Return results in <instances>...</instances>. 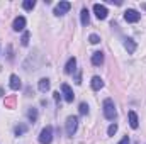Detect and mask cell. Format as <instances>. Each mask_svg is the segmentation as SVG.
<instances>
[{
  "label": "cell",
  "mask_w": 146,
  "mask_h": 144,
  "mask_svg": "<svg viewBox=\"0 0 146 144\" xmlns=\"http://www.w3.org/2000/svg\"><path fill=\"white\" fill-rule=\"evenodd\" d=\"M102 110H104V117L107 120H114L117 117V110H115V105L112 102V98H106L104 104H102Z\"/></svg>",
  "instance_id": "obj_1"
},
{
  "label": "cell",
  "mask_w": 146,
  "mask_h": 144,
  "mask_svg": "<svg viewBox=\"0 0 146 144\" xmlns=\"http://www.w3.org/2000/svg\"><path fill=\"white\" fill-rule=\"evenodd\" d=\"M51 141H53V127L51 126H46L41 131V134H39V143L41 144H51Z\"/></svg>",
  "instance_id": "obj_2"
},
{
  "label": "cell",
  "mask_w": 146,
  "mask_h": 144,
  "mask_svg": "<svg viewBox=\"0 0 146 144\" xmlns=\"http://www.w3.org/2000/svg\"><path fill=\"white\" fill-rule=\"evenodd\" d=\"M76 127H78V117L70 115V117L66 119V134H68V136H73V134L76 132Z\"/></svg>",
  "instance_id": "obj_3"
},
{
  "label": "cell",
  "mask_w": 146,
  "mask_h": 144,
  "mask_svg": "<svg viewBox=\"0 0 146 144\" xmlns=\"http://www.w3.org/2000/svg\"><path fill=\"white\" fill-rule=\"evenodd\" d=\"M94 12H95L97 19H100V20L107 19V14H109L107 7H106V5H102V3H94Z\"/></svg>",
  "instance_id": "obj_4"
},
{
  "label": "cell",
  "mask_w": 146,
  "mask_h": 144,
  "mask_svg": "<svg viewBox=\"0 0 146 144\" xmlns=\"http://www.w3.org/2000/svg\"><path fill=\"white\" fill-rule=\"evenodd\" d=\"M124 19H126V22H138L141 19V14L134 9H127L124 12Z\"/></svg>",
  "instance_id": "obj_5"
},
{
  "label": "cell",
  "mask_w": 146,
  "mask_h": 144,
  "mask_svg": "<svg viewBox=\"0 0 146 144\" xmlns=\"http://www.w3.org/2000/svg\"><path fill=\"white\" fill-rule=\"evenodd\" d=\"M70 9H72V3H70V2H60V3L54 7V15H58V17H60V15H65Z\"/></svg>",
  "instance_id": "obj_6"
},
{
  "label": "cell",
  "mask_w": 146,
  "mask_h": 144,
  "mask_svg": "<svg viewBox=\"0 0 146 144\" xmlns=\"http://www.w3.org/2000/svg\"><path fill=\"white\" fill-rule=\"evenodd\" d=\"M61 92H63V97H65V100H66L68 104H72L73 100H75V93H73L72 87H70L68 83H63V85H61Z\"/></svg>",
  "instance_id": "obj_7"
},
{
  "label": "cell",
  "mask_w": 146,
  "mask_h": 144,
  "mask_svg": "<svg viewBox=\"0 0 146 144\" xmlns=\"http://www.w3.org/2000/svg\"><path fill=\"white\" fill-rule=\"evenodd\" d=\"M24 27H26V17H22V15L15 17L14 22H12V29L15 32H19V31H24Z\"/></svg>",
  "instance_id": "obj_8"
},
{
  "label": "cell",
  "mask_w": 146,
  "mask_h": 144,
  "mask_svg": "<svg viewBox=\"0 0 146 144\" xmlns=\"http://www.w3.org/2000/svg\"><path fill=\"white\" fill-rule=\"evenodd\" d=\"M10 88L12 90H21L22 88V81H21V78L17 76V75H10Z\"/></svg>",
  "instance_id": "obj_9"
},
{
  "label": "cell",
  "mask_w": 146,
  "mask_h": 144,
  "mask_svg": "<svg viewBox=\"0 0 146 144\" xmlns=\"http://www.w3.org/2000/svg\"><path fill=\"white\" fill-rule=\"evenodd\" d=\"M102 63H104V53H102V51H95V53L92 54V65L100 66Z\"/></svg>",
  "instance_id": "obj_10"
},
{
  "label": "cell",
  "mask_w": 146,
  "mask_h": 144,
  "mask_svg": "<svg viewBox=\"0 0 146 144\" xmlns=\"http://www.w3.org/2000/svg\"><path fill=\"white\" fill-rule=\"evenodd\" d=\"M80 20H82V26H88V22H90V12H88L87 7L82 9V12H80Z\"/></svg>",
  "instance_id": "obj_11"
},
{
  "label": "cell",
  "mask_w": 146,
  "mask_h": 144,
  "mask_svg": "<svg viewBox=\"0 0 146 144\" xmlns=\"http://www.w3.org/2000/svg\"><path fill=\"white\" fill-rule=\"evenodd\" d=\"M90 85H92V90L99 92V90L104 87V80H102L100 76H94V78H92V81H90Z\"/></svg>",
  "instance_id": "obj_12"
},
{
  "label": "cell",
  "mask_w": 146,
  "mask_h": 144,
  "mask_svg": "<svg viewBox=\"0 0 146 144\" xmlns=\"http://www.w3.org/2000/svg\"><path fill=\"white\" fill-rule=\"evenodd\" d=\"M75 68H76V58L73 56V58L68 59V63L65 65V73H66V75H72V73L75 71Z\"/></svg>",
  "instance_id": "obj_13"
},
{
  "label": "cell",
  "mask_w": 146,
  "mask_h": 144,
  "mask_svg": "<svg viewBox=\"0 0 146 144\" xmlns=\"http://www.w3.org/2000/svg\"><path fill=\"white\" fill-rule=\"evenodd\" d=\"M124 48H126V51L131 54V53L136 51V42H134L131 37H126V39H124Z\"/></svg>",
  "instance_id": "obj_14"
},
{
  "label": "cell",
  "mask_w": 146,
  "mask_h": 144,
  "mask_svg": "<svg viewBox=\"0 0 146 144\" xmlns=\"http://www.w3.org/2000/svg\"><path fill=\"white\" fill-rule=\"evenodd\" d=\"M127 117H129V126H131L133 129H138V126H139V120H138V115H136V112H134V110H131V112L127 114Z\"/></svg>",
  "instance_id": "obj_15"
},
{
  "label": "cell",
  "mask_w": 146,
  "mask_h": 144,
  "mask_svg": "<svg viewBox=\"0 0 146 144\" xmlns=\"http://www.w3.org/2000/svg\"><path fill=\"white\" fill-rule=\"evenodd\" d=\"M39 92H42V93H46L48 90H49V87H51V83H49V78H41L39 80Z\"/></svg>",
  "instance_id": "obj_16"
},
{
  "label": "cell",
  "mask_w": 146,
  "mask_h": 144,
  "mask_svg": "<svg viewBox=\"0 0 146 144\" xmlns=\"http://www.w3.org/2000/svg\"><path fill=\"white\" fill-rule=\"evenodd\" d=\"M37 117H39V112H37V108L31 107L29 110H27V119L34 124V122H37Z\"/></svg>",
  "instance_id": "obj_17"
},
{
  "label": "cell",
  "mask_w": 146,
  "mask_h": 144,
  "mask_svg": "<svg viewBox=\"0 0 146 144\" xmlns=\"http://www.w3.org/2000/svg\"><path fill=\"white\" fill-rule=\"evenodd\" d=\"M27 132V126L26 124H19V126H15L14 127V134L19 137V136H22V134H26Z\"/></svg>",
  "instance_id": "obj_18"
},
{
  "label": "cell",
  "mask_w": 146,
  "mask_h": 144,
  "mask_svg": "<svg viewBox=\"0 0 146 144\" xmlns=\"http://www.w3.org/2000/svg\"><path fill=\"white\" fill-rule=\"evenodd\" d=\"M22 7H24L26 10H33V9L36 7V2H34V0H26V2L22 3Z\"/></svg>",
  "instance_id": "obj_19"
},
{
  "label": "cell",
  "mask_w": 146,
  "mask_h": 144,
  "mask_svg": "<svg viewBox=\"0 0 146 144\" xmlns=\"http://www.w3.org/2000/svg\"><path fill=\"white\" fill-rule=\"evenodd\" d=\"M78 112H80L82 115H87V114H88V104L82 102V104H80V107H78Z\"/></svg>",
  "instance_id": "obj_20"
},
{
  "label": "cell",
  "mask_w": 146,
  "mask_h": 144,
  "mask_svg": "<svg viewBox=\"0 0 146 144\" xmlns=\"http://www.w3.org/2000/svg\"><path fill=\"white\" fill-rule=\"evenodd\" d=\"M117 129H119V127H117V124H115V122H114V124H110L109 129H107V136H114V134L117 132Z\"/></svg>",
  "instance_id": "obj_21"
},
{
  "label": "cell",
  "mask_w": 146,
  "mask_h": 144,
  "mask_svg": "<svg viewBox=\"0 0 146 144\" xmlns=\"http://www.w3.org/2000/svg\"><path fill=\"white\" fill-rule=\"evenodd\" d=\"M29 36H31V34H29L27 31L22 34V39H21V44H22V46H27V44H29Z\"/></svg>",
  "instance_id": "obj_22"
},
{
  "label": "cell",
  "mask_w": 146,
  "mask_h": 144,
  "mask_svg": "<svg viewBox=\"0 0 146 144\" xmlns=\"http://www.w3.org/2000/svg\"><path fill=\"white\" fill-rule=\"evenodd\" d=\"M88 41H90V44H99L100 42V37L97 36V34H90L88 36Z\"/></svg>",
  "instance_id": "obj_23"
},
{
  "label": "cell",
  "mask_w": 146,
  "mask_h": 144,
  "mask_svg": "<svg viewBox=\"0 0 146 144\" xmlns=\"http://www.w3.org/2000/svg\"><path fill=\"white\" fill-rule=\"evenodd\" d=\"M53 97H54V102L60 105V100H61V95H60V92H54V93H53Z\"/></svg>",
  "instance_id": "obj_24"
},
{
  "label": "cell",
  "mask_w": 146,
  "mask_h": 144,
  "mask_svg": "<svg viewBox=\"0 0 146 144\" xmlns=\"http://www.w3.org/2000/svg\"><path fill=\"white\" fill-rule=\"evenodd\" d=\"M119 144H129V137H127V136H126V137H122Z\"/></svg>",
  "instance_id": "obj_25"
},
{
  "label": "cell",
  "mask_w": 146,
  "mask_h": 144,
  "mask_svg": "<svg viewBox=\"0 0 146 144\" xmlns=\"http://www.w3.org/2000/svg\"><path fill=\"white\" fill-rule=\"evenodd\" d=\"M0 97H3V90L2 88H0Z\"/></svg>",
  "instance_id": "obj_26"
},
{
  "label": "cell",
  "mask_w": 146,
  "mask_h": 144,
  "mask_svg": "<svg viewBox=\"0 0 146 144\" xmlns=\"http://www.w3.org/2000/svg\"><path fill=\"white\" fill-rule=\"evenodd\" d=\"M143 9H146V3H143Z\"/></svg>",
  "instance_id": "obj_27"
}]
</instances>
